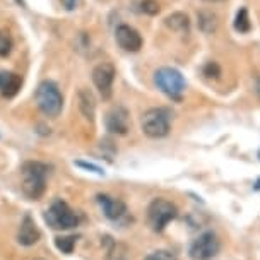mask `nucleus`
<instances>
[{
    "instance_id": "2eb2a0df",
    "label": "nucleus",
    "mask_w": 260,
    "mask_h": 260,
    "mask_svg": "<svg viewBox=\"0 0 260 260\" xmlns=\"http://www.w3.org/2000/svg\"><path fill=\"white\" fill-rule=\"evenodd\" d=\"M197 26H199V29H201L202 32H206V35H211V32H214L217 29V26H219V21H217V16H216L214 12L204 9V11L197 12Z\"/></svg>"
},
{
    "instance_id": "b1692460",
    "label": "nucleus",
    "mask_w": 260,
    "mask_h": 260,
    "mask_svg": "<svg viewBox=\"0 0 260 260\" xmlns=\"http://www.w3.org/2000/svg\"><path fill=\"white\" fill-rule=\"evenodd\" d=\"M77 165H79V166H82V168H87V170H94L96 173H100V175L103 173V171H101V170L98 168V166H94V165H87V162H81V161H79Z\"/></svg>"
},
{
    "instance_id": "1a4fd4ad",
    "label": "nucleus",
    "mask_w": 260,
    "mask_h": 260,
    "mask_svg": "<svg viewBox=\"0 0 260 260\" xmlns=\"http://www.w3.org/2000/svg\"><path fill=\"white\" fill-rule=\"evenodd\" d=\"M115 38H117L118 46L125 52L136 53L142 48V36L139 35L137 29H134L128 24H120L117 27V32H115Z\"/></svg>"
},
{
    "instance_id": "9b49d317",
    "label": "nucleus",
    "mask_w": 260,
    "mask_h": 260,
    "mask_svg": "<svg viewBox=\"0 0 260 260\" xmlns=\"http://www.w3.org/2000/svg\"><path fill=\"white\" fill-rule=\"evenodd\" d=\"M98 204L103 209V214L111 221H120L127 216V206L125 202H122L120 199L110 197L106 193H100L98 195Z\"/></svg>"
},
{
    "instance_id": "393cba45",
    "label": "nucleus",
    "mask_w": 260,
    "mask_h": 260,
    "mask_svg": "<svg viewBox=\"0 0 260 260\" xmlns=\"http://www.w3.org/2000/svg\"><path fill=\"white\" fill-rule=\"evenodd\" d=\"M77 2H79V0H63L65 7H67V9H69V11H72V9H76V6H77Z\"/></svg>"
},
{
    "instance_id": "f8f14e48",
    "label": "nucleus",
    "mask_w": 260,
    "mask_h": 260,
    "mask_svg": "<svg viewBox=\"0 0 260 260\" xmlns=\"http://www.w3.org/2000/svg\"><path fill=\"white\" fill-rule=\"evenodd\" d=\"M41 238V233L38 230V226H36L35 219L26 214L22 217L21 224H19V231H17V241L22 245V247H32V245H36Z\"/></svg>"
},
{
    "instance_id": "aec40b11",
    "label": "nucleus",
    "mask_w": 260,
    "mask_h": 260,
    "mask_svg": "<svg viewBox=\"0 0 260 260\" xmlns=\"http://www.w3.org/2000/svg\"><path fill=\"white\" fill-rule=\"evenodd\" d=\"M141 11L147 16H156L161 11V6L157 0H142L141 2Z\"/></svg>"
},
{
    "instance_id": "423d86ee",
    "label": "nucleus",
    "mask_w": 260,
    "mask_h": 260,
    "mask_svg": "<svg viewBox=\"0 0 260 260\" xmlns=\"http://www.w3.org/2000/svg\"><path fill=\"white\" fill-rule=\"evenodd\" d=\"M45 219L53 230H72L79 226V216L63 201H55L46 211Z\"/></svg>"
},
{
    "instance_id": "5701e85b",
    "label": "nucleus",
    "mask_w": 260,
    "mask_h": 260,
    "mask_svg": "<svg viewBox=\"0 0 260 260\" xmlns=\"http://www.w3.org/2000/svg\"><path fill=\"white\" fill-rule=\"evenodd\" d=\"M12 50V41L6 35V32H0V57H7Z\"/></svg>"
},
{
    "instance_id": "dca6fc26",
    "label": "nucleus",
    "mask_w": 260,
    "mask_h": 260,
    "mask_svg": "<svg viewBox=\"0 0 260 260\" xmlns=\"http://www.w3.org/2000/svg\"><path fill=\"white\" fill-rule=\"evenodd\" d=\"M165 24L166 27H170L171 31H176V32H187L190 29V19L187 14H183V12H173L171 16L166 17Z\"/></svg>"
},
{
    "instance_id": "f257e3e1",
    "label": "nucleus",
    "mask_w": 260,
    "mask_h": 260,
    "mask_svg": "<svg viewBox=\"0 0 260 260\" xmlns=\"http://www.w3.org/2000/svg\"><path fill=\"white\" fill-rule=\"evenodd\" d=\"M50 173V168L45 162L40 161H27L22 165V192L26 197L38 201L46 190V176Z\"/></svg>"
},
{
    "instance_id": "6e6552de",
    "label": "nucleus",
    "mask_w": 260,
    "mask_h": 260,
    "mask_svg": "<svg viewBox=\"0 0 260 260\" xmlns=\"http://www.w3.org/2000/svg\"><path fill=\"white\" fill-rule=\"evenodd\" d=\"M115 67L108 62L96 65L92 71V82H94L98 92L103 100H110L113 94V81H115Z\"/></svg>"
},
{
    "instance_id": "0eeeda50",
    "label": "nucleus",
    "mask_w": 260,
    "mask_h": 260,
    "mask_svg": "<svg viewBox=\"0 0 260 260\" xmlns=\"http://www.w3.org/2000/svg\"><path fill=\"white\" fill-rule=\"evenodd\" d=\"M219 238L216 236V233L207 231V233H202L197 240H193V243L190 245V257L193 260H211L219 253Z\"/></svg>"
},
{
    "instance_id": "9d476101",
    "label": "nucleus",
    "mask_w": 260,
    "mask_h": 260,
    "mask_svg": "<svg viewBox=\"0 0 260 260\" xmlns=\"http://www.w3.org/2000/svg\"><path fill=\"white\" fill-rule=\"evenodd\" d=\"M106 128L111 134H117V136H125L130 128V117L128 111L123 106H115L113 110L108 111L106 115Z\"/></svg>"
},
{
    "instance_id": "a878e982",
    "label": "nucleus",
    "mask_w": 260,
    "mask_h": 260,
    "mask_svg": "<svg viewBox=\"0 0 260 260\" xmlns=\"http://www.w3.org/2000/svg\"><path fill=\"white\" fill-rule=\"evenodd\" d=\"M206 2H224V0H206Z\"/></svg>"
},
{
    "instance_id": "4468645a",
    "label": "nucleus",
    "mask_w": 260,
    "mask_h": 260,
    "mask_svg": "<svg viewBox=\"0 0 260 260\" xmlns=\"http://www.w3.org/2000/svg\"><path fill=\"white\" fill-rule=\"evenodd\" d=\"M77 101H79V110L84 115L86 120H89L92 123L94 122V115H96V101L94 96L89 89H81L77 94Z\"/></svg>"
},
{
    "instance_id": "7ed1b4c3",
    "label": "nucleus",
    "mask_w": 260,
    "mask_h": 260,
    "mask_svg": "<svg viewBox=\"0 0 260 260\" xmlns=\"http://www.w3.org/2000/svg\"><path fill=\"white\" fill-rule=\"evenodd\" d=\"M36 103L46 117L57 118L62 113L63 98L58 86L52 81H43L36 89Z\"/></svg>"
},
{
    "instance_id": "39448f33",
    "label": "nucleus",
    "mask_w": 260,
    "mask_h": 260,
    "mask_svg": "<svg viewBox=\"0 0 260 260\" xmlns=\"http://www.w3.org/2000/svg\"><path fill=\"white\" fill-rule=\"evenodd\" d=\"M154 82L166 96L175 101H180L185 91V79L176 69L161 67L154 72Z\"/></svg>"
},
{
    "instance_id": "f03ea898",
    "label": "nucleus",
    "mask_w": 260,
    "mask_h": 260,
    "mask_svg": "<svg viewBox=\"0 0 260 260\" xmlns=\"http://www.w3.org/2000/svg\"><path fill=\"white\" fill-rule=\"evenodd\" d=\"M171 111L168 108H151L142 115L141 128L147 137L161 139L171 130Z\"/></svg>"
},
{
    "instance_id": "412c9836",
    "label": "nucleus",
    "mask_w": 260,
    "mask_h": 260,
    "mask_svg": "<svg viewBox=\"0 0 260 260\" xmlns=\"http://www.w3.org/2000/svg\"><path fill=\"white\" fill-rule=\"evenodd\" d=\"M144 260H178V258L170 250H156V252H151L147 257H144Z\"/></svg>"
},
{
    "instance_id": "20e7f679",
    "label": "nucleus",
    "mask_w": 260,
    "mask_h": 260,
    "mask_svg": "<svg viewBox=\"0 0 260 260\" xmlns=\"http://www.w3.org/2000/svg\"><path fill=\"white\" fill-rule=\"evenodd\" d=\"M178 216V209L173 202L166 199H154L147 207V224L152 231H162L175 217Z\"/></svg>"
},
{
    "instance_id": "6ab92c4d",
    "label": "nucleus",
    "mask_w": 260,
    "mask_h": 260,
    "mask_svg": "<svg viewBox=\"0 0 260 260\" xmlns=\"http://www.w3.org/2000/svg\"><path fill=\"white\" fill-rule=\"evenodd\" d=\"M55 245H57L60 252L72 253L74 247H76V238L74 236H58V238H55Z\"/></svg>"
},
{
    "instance_id": "4be33fe9",
    "label": "nucleus",
    "mask_w": 260,
    "mask_h": 260,
    "mask_svg": "<svg viewBox=\"0 0 260 260\" xmlns=\"http://www.w3.org/2000/svg\"><path fill=\"white\" fill-rule=\"evenodd\" d=\"M204 76L209 79H219L221 77V67L216 62H207L204 65Z\"/></svg>"
},
{
    "instance_id": "a211bd4d",
    "label": "nucleus",
    "mask_w": 260,
    "mask_h": 260,
    "mask_svg": "<svg viewBox=\"0 0 260 260\" xmlns=\"http://www.w3.org/2000/svg\"><path fill=\"white\" fill-rule=\"evenodd\" d=\"M106 260H127V247L122 243H113L111 248H108Z\"/></svg>"
},
{
    "instance_id": "ddd939ff",
    "label": "nucleus",
    "mask_w": 260,
    "mask_h": 260,
    "mask_svg": "<svg viewBox=\"0 0 260 260\" xmlns=\"http://www.w3.org/2000/svg\"><path fill=\"white\" fill-rule=\"evenodd\" d=\"M21 86H22L21 76L7 71L0 72V92H2L4 98H14L19 92Z\"/></svg>"
},
{
    "instance_id": "f3484780",
    "label": "nucleus",
    "mask_w": 260,
    "mask_h": 260,
    "mask_svg": "<svg viewBox=\"0 0 260 260\" xmlns=\"http://www.w3.org/2000/svg\"><path fill=\"white\" fill-rule=\"evenodd\" d=\"M252 24H250V16L247 7H241L238 14H236V19H235V29L238 32H248Z\"/></svg>"
}]
</instances>
